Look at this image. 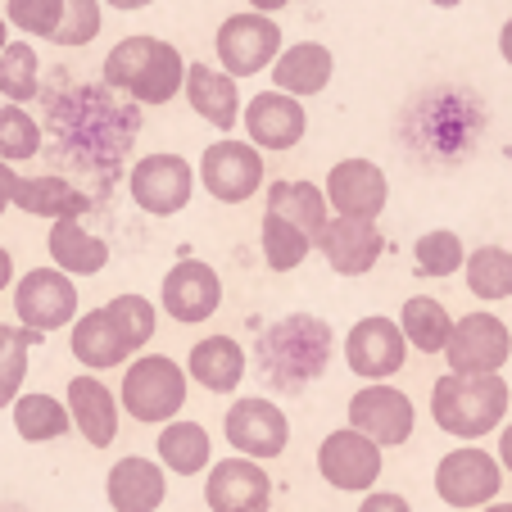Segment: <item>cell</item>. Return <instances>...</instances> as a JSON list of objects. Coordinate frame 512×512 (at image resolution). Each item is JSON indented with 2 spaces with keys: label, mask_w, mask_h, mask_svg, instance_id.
Segmentation results:
<instances>
[{
  "label": "cell",
  "mask_w": 512,
  "mask_h": 512,
  "mask_svg": "<svg viewBox=\"0 0 512 512\" xmlns=\"http://www.w3.org/2000/svg\"><path fill=\"white\" fill-rule=\"evenodd\" d=\"M331 322L318 313H286L259 336V372L277 390H304L331 368Z\"/></svg>",
  "instance_id": "6da1fadb"
},
{
  "label": "cell",
  "mask_w": 512,
  "mask_h": 512,
  "mask_svg": "<svg viewBox=\"0 0 512 512\" xmlns=\"http://www.w3.org/2000/svg\"><path fill=\"white\" fill-rule=\"evenodd\" d=\"M512 386L499 372H445L431 386V417L454 440H485L508 422Z\"/></svg>",
  "instance_id": "7a4b0ae2"
},
{
  "label": "cell",
  "mask_w": 512,
  "mask_h": 512,
  "mask_svg": "<svg viewBox=\"0 0 512 512\" xmlns=\"http://www.w3.org/2000/svg\"><path fill=\"white\" fill-rule=\"evenodd\" d=\"M105 82L127 91L141 105H168L186 82V59L173 41L159 37H123L105 55Z\"/></svg>",
  "instance_id": "3957f363"
},
{
  "label": "cell",
  "mask_w": 512,
  "mask_h": 512,
  "mask_svg": "<svg viewBox=\"0 0 512 512\" xmlns=\"http://www.w3.org/2000/svg\"><path fill=\"white\" fill-rule=\"evenodd\" d=\"M118 404H123L127 417L136 422H173L186 408V368L168 354H132L123 372V390H118Z\"/></svg>",
  "instance_id": "277c9868"
},
{
  "label": "cell",
  "mask_w": 512,
  "mask_h": 512,
  "mask_svg": "<svg viewBox=\"0 0 512 512\" xmlns=\"http://www.w3.org/2000/svg\"><path fill=\"white\" fill-rule=\"evenodd\" d=\"M499 490H503V467H499V458L481 445H458L435 463V494H440V503H449V508L476 512L499 499Z\"/></svg>",
  "instance_id": "5b68a950"
},
{
  "label": "cell",
  "mask_w": 512,
  "mask_h": 512,
  "mask_svg": "<svg viewBox=\"0 0 512 512\" xmlns=\"http://www.w3.org/2000/svg\"><path fill=\"white\" fill-rule=\"evenodd\" d=\"M281 28L272 14L259 10H241L227 14L218 37H213V50H218V64L232 73V78H254L263 68H272V59L281 55Z\"/></svg>",
  "instance_id": "8992f818"
},
{
  "label": "cell",
  "mask_w": 512,
  "mask_h": 512,
  "mask_svg": "<svg viewBox=\"0 0 512 512\" xmlns=\"http://www.w3.org/2000/svg\"><path fill=\"white\" fill-rule=\"evenodd\" d=\"M127 191H132V204L150 218H173L191 204L195 195V168L186 164L173 150H155L132 164V177H127Z\"/></svg>",
  "instance_id": "52a82bcc"
},
{
  "label": "cell",
  "mask_w": 512,
  "mask_h": 512,
  "mask_svg": "<svg viewBox=\"0 0 512 512\" xmlns=\"http://www.w3.org/2000/svg\"><path fill=\"white\" fill-rule=\"evenodd\" d=\"M195 182H200L218 204L254 200V195H259V186H263V150L254 141L223 136V141H213L209 150H204Z\"/></svg>",
  "instance_id": "ba28073f"
},
{
  "label": "cell",
  "mask_w": 512,
  "mask_h": 512,
  "mask_svg": "<svg viewBox=\"0 0 512 512\" xmlns=\"http://www.w3.org/2000/svg\"><path fill=\"white\" fill-rule=\"evenodd\" d=\"M14 318H19L23 327L41 331V336L68 327V322L78 318V286H73V277L59 272L55 263L23 272V277L14 281Z\"/></svg>",
  "instance_id": "9c48e42d"
},
{
  "label": "cell",
  "mask_w": 512,
  "mask_h": 512,
  "mask_svg": "<svg viewBox=\"0 0 512 512\" xmlns=\"http://www.w3.org/2000/svg\"><path fill=\"white\" fill-rule=\"evenodd\" d=\"M381 467H386L381 445L368 440L363 431H354V426H340V431H331L318 445V476L331 490L368 494L381 481Z\"/></svg>",
  "instance_id": "30bf717a"
},
{
  "label": "cell",
  "mask_w": 512,
  "mask_h": 512,
  "mask_svg": "<svg viewBox=\"0 0 512 512\" xmlns=\"http://www.w3.org/2000/svg\"><path fill=\"white\" fill-rule=\"evenodd\" d=\"M223 435H227V445H232L236 454L254 458V463H272V458H281L286 445H290V422L272 399L245 395L227 408Z\"/></svg>",
  "instance_id": "8fae6325"
},
{
  "label": "cell",
  "mask_w": 512,
  "mask_h": 512,
  "mask_svg": "<svg viewBox=\"0 0 512 512\" xmlns=\"http://www.w3.org/2000/svg\"><path fill=\"white\" fill-rule=\"evenodd\" d=\"M159 304L173 322L182 327H200L213 313L223 309V277L218 268L204 259H182L164 272V286H159Z\"/></svg>",
  "instance_id": "7c38bea8"
},
{
  "label": "cell",
  "mask_w": 512,
  "mask_h": 512,
  "mask_svg": "<svg viewBox=\"0 0 512 512\" xmlns=\"http://www.w3.org/2000/svg\"><path fill=\"white\" fill-rule=\"evenodd\" d=\"M345 363H349V372L363 381H390L395 372H404L408 340H404V331H399V322L386 318V313L358 318L345 336Z\"/></svg>",
  "instance_id": "4fadbf2b"
},
{
  "label": "cell",
  "mask_w": 512,
  "mask_h": 512,
  "mask_svg": "<svg viewBox=\"0 0 512 512\" xmlns=\"http://www.w3.org/2000/svg\"><path fill=\"white\" fill-rule=\"evenodd\" d=\"M349 426L363 431L368 440H377L381 449L390 445H408L417 426V408L404 390H395L390 381H368L349 399Z\"/></svg>",
  "instance_id": "5bb4252c"
},
{
  "label": "cell",
  "mask_w": 512,
  "mask_h": 512,
  "mask_svg": "<svg viewBox=\"0 0 512 512\" xmlns=\"http://www.w3.org/2000/svg\"><path fill=\"white\" fill-rule=\"evenodd\" d=\"M512 358V331L499 313H467L454 318L445 345L449 372H499Z\"/></svg>",
  "instance_id": "9a60e30c"
},
{
  "label": "cell",
  "mask_w": 512,
  "mask_h": 512,
  "mask_svg": "<svg viewBox=\"0 0 512 512\" xmlns=\"http://www.w3.org/2000/svg\"><path fill=\"white\" fill-rule=\"evenodd\" d=\"M313 250L327 259L336 277H363L386 254V236L372 218H327L322 232L313 236Z\"/></svg>",
  "instance_id": "2e32d148"
},
{
  "label": "cell",
  "mask_w": 512,
  "mask_h": 512,
  "mask_svg": "<svg viewBox=\"0 0 512 512\" xmlns=\"http://www.w3.org/2000/svg\"><path fill=\"white\" fill-rule=\"evenodd\" d=\"M322 195H327V209L336 218H372L377 223L390 200V182L372 159H340V164H331Z\"/></svg>",
  "instance_id": "e0dca14e"
},
{
  "label": "cell",
  "mask_w": 512,
  "mask_h": 512,
  "mask_svg": "<svg viewBox=\"0 0 512 512\" xmlns=\"http://www.w3.org/2000/svg\"><path fill=\"white\" fill-rule=\"evenodd\" d=\"M204 503H209V512H268L272 508V476L263 472V463H254V458H245V454L209 463Z\"/></svg>",
  "instance_id": "ac0fdd59"
},
{
  "label": "cell",
  "mask_w": 512,
  "mask_h": 512,
  "mask_svg": "<svg viewBox=\"0 0 512 512\" xmlns=\"http://www.w3.org/2000/svg\"><path fill=\"white\" fill-rule=\"evenodd\" d=\"M245 141H254L259 150H295L309 132V109L304 100L286 96V91H259L254 100L241 105Z\"/></svg>",
  "instance_id": "d6986e66"
},
{
  "label": "cell",
  "mask_w": 512,
  "mask_h": 512,
  "mask_svg": "<svg viewBox=\"0 0 512 512\" xmlns=\"http://www.w3.org/2000/svg\"><path fill=\"white\" fill-rule=\"evenodd\" d=\"M68 422L78 426V435L91 449H109L118 440V422H123V404L114 390L100 381V372H82L68 381Z\"/></svg>",
  "instance_id": "ffe728a7"
},
{
  "label": "cell",
  "mask_w": 512,
  "mask_h": 512,
  "mask_svg": "<svg viewBox=\"0 0 512 512\" xmlns=\"http://www.w3.org/2000/svg\"><path fill=\"white\" fill-rule=\"evenodd\" d=\"M105 499L114 512H159L168 499V472L159 467V458L127 454L109 467Z\"/></svg>",
  "instance_id": "44dd1931"
},
{
  "label": "cell",
  "mask_w": 512,
  "mask_h": 512,
  "mask_svg": "<svg viewBox=\"0 0 512 512\" xmlns=\"http://www.w3.org/2000/svg\"><path fill=\"white\" fill-rule=\"evenodd\" d=\"M182 91H186V105H191L209 127H218L223 136L241 123V105H245V100H241V87H236V78L227 73V68L186 64Z\"/></svg>",
  "instance_id": "7402d4cb"
},
{
  "label": "cell",
  "mask_w": 512,
  "mask_h": 512,
  "mask_svg": "<svg viewBox=\"0 0 512 512\" xmlns=\"http://www.w3.org/2000/svg\"><path fill=\"white\" fill-rule=\"evenodd\" d=\"M336 78V55L322 41H295V46H281V55L272 59V87L286 91L295 100L322 96Z\"/></svg>",
  "instance_id": "603a6c76"
},
{
  "label": "cell",
  "mask_w": 512,
  "mask_h": 512,
  "mask_svg": "<svg viewBox=\"0 0 512 512\" xmlns=\"http://www.w3.org/2000/svg\"><path fill=\"white\" fill-rule=\"evenodd\" d=\"M68 349H73V358H78L87 372H105V368H123L127 358L136 354L132 345H127V336L118 331V322L105 313V304L91 313H78V318L68 322Z\"/></svg>",
  "instance_id": "cb8c5ba5"
},
{
  "label": "cell",
  "mask_w": 512,
  "mask_h": 512,
  "mask_svg": "<svg viewBox=\"0 0 512 512\" xmlns=\"http://www.w3.org/2000/svg\"><path fill=\"white\" fill-rule=\"evenodd\" d=\"M245 345L236 336H204L186 354V381L204 386L209 395H232L245 381Z\"/></svg>",
  "instance_id": "d4e9b609"
},
{
  "label": "cell",
  "mask_w": 512,
  "mask_h": 512,
  "mask_svg": "<svg viewBox=\"0 0 512 512\" xmlns=\"http://www.w3.org/2000/svg\"><path fill=\"white\" fill-rule=\"evenodd\" d=\"M46 250H50V263H55L59 272H68L73 281L96 277V272H105V263H109V245L100 241L96 232H87L78 218H55V223H50V236H46Z\"/></svg>",
  "instance_id": "484cf974"
},
{
  "label": "cell",
  "mask_w": 512,
  "mask_h": 512,
  "mask_svg": "<svg viewBox=\"0 0 512 512\" xmlns=\"http://www.w3.org/2000/svg\"><path fill=\"white\" fill-rule=\"evenodd\" d=\"M10 204L23 209L28 218H46V223H55V218H82V213L91 209L87 191H78L73 182H64V177H55V173L19 177Z\"/></svg>",
  "instance_id": "4316f807"
},
{
  "label": "cell",
  "mask_w": 512,
  "mask_h": 512,
  "mask_svg": "<svg viewBox=\"0 0 512 512\" xmlns=\"http://www.w3.org/2000/svg\"><path fill=\"white\" fill-rule=\"evenodd\" d=\"M155 454H159V467H164V472L200 476V472H209V463H213V440L200 422L173 417V422H164V431H159Z\"/></svg>",
  "instance_id": "83f0119b"
},
{
  "label": "cell",
  "mask_w": 512,
  "mask_h": 512,
  "mask_svg": "<svg viewBox=\"0 0 512 512\" xmlns=\"http://www.w3.org/2000/svg\"><path fill=\"white\" fill-rule=\"evenodd\" d=\"M14 413V431L28 440V445H50V440H64L68 431H73V422H68V404L55 395H46V390H28V395H19L10 404Z\"/></svg>",
  "instance_id": "f1b7e54d"
},
{
  "label": "cell",
  "mask_w": 512,
  "mask_h": 512,
  "mask_svg": "<svg viewBox=\"0 0 512 512\" xmlns=\"http://www.w3.org/2000/svg\"><path fill=\"white\" fill-rule=\"evenodd\" d=\"M395 322H399V331H404L408 349H417V354H445L449 331H454L449 309L440 300H431V295H413V300H404V309H399Z\"/></svg>",
  "instance_id": "f546056e"
},
{
  "label": "cell",
  "mask_w": 512,
  "mask_h": 512,
  "mask_svg": "<svg viewBox=\"0 0 512 512\" xmlns=\"http://www.w3.org/2000/svg\"><path fill=\"white\" fill-rule=\"evenodd\" d=\"M463 277L476 300H485V304L512 300V250H503V245H476L463 259Z\"/></svg>",
  "instance_id": "4dcf8cb0"
},
{
  "label": "cell",
  "mask_w": 512,
  "mask_h": 512,
  "mask_svg": "<svg viewBox=\"0 0 512 512\" xmlns=\"http://www.w3.org/2000/svg\"><path fill=\"white\" fill-rule=\"evenodd\" d=\"M268 213H277V218H286V223L304 227L309 236H318L322 223L331 218L327 195H322V186H313V182H277V186H268Z\"/></svg>",
  "instance_id": "1f68e13d"
},
{
  "label": "cell",
  "mask_w": 512,
  "mask_h": 512,
  "mask_svg": "<svg viewBox=\"0 0 512 512\" xmlns=\"http://www.w3.org/2000/svg\"><path fill=\"white\" fill-rule=\"evenodd\" d=\"M259 245H263V263H268L272 272H295L313 254V236L304 232V227L277 218V213H263Z\"/></svg>",
  "instance_id": "d6a6232c"
},
{
  "label": "cell",
  "mask_w": 512,
  "mask_h": 512,
  "mask_svg": "<svg viewBox=\"0 0 512 512\" xmlns=\"http://www.w3.org/2000/svg\"><path fill=\"white\" fill-rule=\"evenodd\" d=\"M41 331L32 327H5L0 322V408H10L23 395V381H28V354L32 345H41Z\"/></svg>",
  "instance_id": "836d02e7"
},
{
  "label": "cell",
  "mask_w": 512,
  "mask_h": 512,
  "mask_svg": "<svg viewBox=\"0 0 512 512\" xmlns=\"http://www.w3.org/2000/svg\"><path fill=\"white\" fill-rule=\"evenodd\" d=\"M41 91V59L32 41H5L0 50V96L14 105H28Z\"/></svg>",
  "instance_id": "e575fe53"
},
{
  "label": "cell",
  "mask_w": 512,
  "mask_h": 512,
  "mask_svg": "<svg viewBox=\"0 0 512 512\" xmlns=\"http://www.w3.org/2000/svg\"><path fill=\"white\" fill-rule=\"evenodd\" d=\"M413 259H417V272L422 277H454V272H463V259H467V245L458 232H449V227H435V232H422L413 245Z\"/></svg>",
  "instance_id": "d590c367"
},
{
  "label": "cell",
  "mask_w": 512,
  "mask_h": 512,
  "mask_svg": "<svg viewBox=\"0 0 512 512\" xmlns=\"http://www.w3.org/2000/svg\"><path fill=\"white\" fill-rule=\"evenodd\" d=\"M32 155H41V123L23 105L5 100L0 105V159L5 164H23Z\"/></svg>",
  "instance_id": "8d00e7d4"
},
{
  "label": "cell",
  "mask_w": 512,
  "mask_h": 512,
  "mask_svg": "<svg viewBox=\"0 0 512 512\" xmlns=\"http://www.w3.org/2000/svg\"><path fill=\"white\" fill-rule=\"evenodd\" d=\"M105 313L118 322V331L127 336V345H132L136 354H141L159 331V309L145 300V295H114V300L105 304Z\"/></svg>",
  "instance_id": "74e56055"
},
{
  "label": "cell",
  "mask_w": 512,
  "mask_h": 512,
  "mask_svg": "<svg viewBox=\"0 0 512 512\" xmlns=\"http://www.w3.org/2000/svg\"><path fill=\"white\" fill-rule=\"evenodd\" d=\"M64 19V0H5V23L32 41H50Z\"/></svg>",
  "instance_id": "f35d334b"
},
{
  "label": "cell",
  "mask_w": 512,
  "mask_h": 512,
  "mask_svg": "<svg viewBox=\"0 0 512 512\" xmlns=\"http://www.w3.org/2000/svg\"><path fill=\"white\" fill-rule=\"evenodd\" d=\"M105 23V0H64V19L55 28V46H91Z\"/></svg>",
  "instance_id": "ab89813d"
},
{
  "label": "cell",
  "mask_w": 512,
  "mask_h": 512,
  "mask_svg": "<svg viewBox=\"0 0 512 512\" xmlns=\"http://www.w3.org/2000/svg\"><path fill=\"white\" fill-rule=\"evenodd\" d=\"M358 512H413V503H408L404 494L368 490V494H363V503H358Z\"/></svg>",
  "instance_id": "60d3db41"
},
{
  "label": "cell",
  "mask_w": 512,
  "mask_h": 512,
  "mask_svg": "<svg viewBox=\"0 0 512 512\" xmlns=\"http://www.w3.org/2000/svg\"><path fill=\"white\" fill-rule=\"evenodd\" d=\"M14 182H19L14 164H5V159H0V213L10 209V200H14Z\"/></svg>",
  "instance_id": "b9f144b4"
},
{
  "label": "cell",
  "mask_w": 512,
  "mask_h": 512,
  "mask_svg": "<svg viewBox=\"0 0 512 512\" xmlns=\"http://www.w3.org/2000/svg\"><path fill=\"white\" fill-rule=\"evenodd\" d=\"M494 458H499V467L512 476V422L499 426V454H494Z\"/></svg>",
  "instance_id": "7bdbcfd3"
},
{
  "label": "cell",
  "mask_w": 512,
  "mask_h": 512,
  "mask_svg": "<svg viewBox=\"0 0 512 512\" xmlns=\"http://www.w3.org/2000/svg\"><path fill=\"white\" fill-rule=\"evenodd\" d=\"M10 286H14V254L0 245V295H5Z\"/></svg>",
  "instance_id": "ee69618b"
},
{
  "label": "cell",
  "mask_w": 512,
  "mask_h": 512,
  "mask_svg": "<svg viewBox=\"0 0 512 512\" xmlns=\"http://www.w3.org/2000/svg\"><path fill=\"white\" fill-rule=\"evenodd\" d=\"M499 55H503V64L512 68V19L499 28Z\"/></svg>",
  "instance_id": "f6af8a7d"
},
{
  "label": "cell",
  "mask_w": 512,
  "mask_h": 512,
  "mask_svg": "<svg viewBox=\"0 0 512 512\" xmlns=\"http://www.w3.org/2000/svg\"><path fill=\"white\" fill-rule=\"evenodd\" d=\"M250 10H259V14H277V10H286L290 0H245Z\"/></svg>",
  "instance_id": "bcb514c9"
},
{
  "label": "cell",
  "mask_w": 512,
  "mask_h": 512,
  "mask_svg": "<svg viewBox=\"0 0 512 512\" xmlns=\"http://www.w3.org/2000/svg\"><path fill=\"white\" fill-rule=\"evenodd\" d=\"M105 5H114V10H145V5H155V0H105Z\"/></svg>",
  "instance_id": "7dc6e473"
},
{
  "label": "cell",
  "mask_w": 512,
  "mask_h": 512,
  "mask_svg": "<svg viewBox=\"0 0 512 512\" xmlns=\"http://www.w3.org/2000/svg\"><path fill=\"white\" fill-rule=\"evenodd\" d=\"M476 512H512V503H499V499H494V503H485V508H476Z\"/></svg>",
  "instance_id": "c3c4849f"
},
{
  "label": "cell",
  "mask_w": 512,
  "mask_h": 512,
  "mask_svg": "<svg viewBox=\"0 0 512 512\" xmlns=\"http://www.w3.org/2000/svg\"><path fill=\"white\" fill-rule=\"evenodd\" d=\"M5 41H10V23H5V14H0V50H5Z\"/></svg>",
  "instance_id": "681fc988"
},
{
  "label": "cell",
  "mask_w": 512,
  "mask_h": 512,
  "mask_svg": "<svg viewBox=\"0 0 512 512\" xmlns=\"http://www.w3.org/2000/svg\"><path fill=\"white\" fill-rule=\"evenodd\" d=\"M431 5H440V10H458L463 0H431Z\"/></svg>",
  "instance_id": "f907efd6"
}]
</instances>
